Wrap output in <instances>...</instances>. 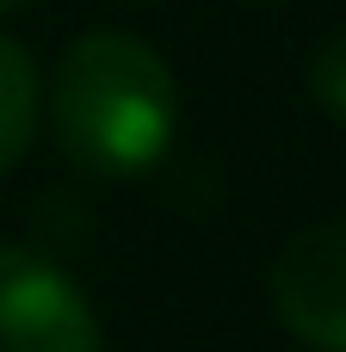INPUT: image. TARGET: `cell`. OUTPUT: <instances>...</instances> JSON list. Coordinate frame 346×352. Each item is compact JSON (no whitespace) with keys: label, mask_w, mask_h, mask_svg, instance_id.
<instances>
[{"label":"cell","mask_w":346,"mask_h":352,"mask_svg":"<svg viewBox=\"0 0 346 352\" xmlns=\"http://www.w3.org/2000/svg\"><path fill=\"white\" fill-rule=\"evenodd\" d=\"M50 136L93 179L149 173L180 130V87L155 43L130 31H87L50 68Z\"/></svg>","instance_id":"cell-1"},{"label":"cell","mask_w":346,"mask_h":352,"mask_svg":"<svg viewBox=\"0 0 346 352\" xmlns=\"http://www.w3.org/2000/svg\"><path fill=\"white\" fill-rule=\"evenodd\" d=\"M0 352H105L93 303L37 248H0Z\"/></svg>","instance_id":"cell-2"},{"label":"cell","mask_w":346,"mask_h":352,"mask_svg":"<svg viewBox=\"0 0 346 352\" xmlns=\"http://www.w3.org/2000/svg\"><path fill=\"white\" fill-rule=\"evenodd\" d=\"M272 316L310 352H346V223L297 229L266 278Z\"/></svg>","instance_id":"cell-3"},{"label":"cell","mask_w":346,"mask_h":352,"mask_svg":"<svg viewBox=\"0 0 346 352\" xmlns=\"http://www.w3.org/2000/svg\"><path fill=\"white\" fill-rule=\"evenodd\" d=\"M37 124H43V74L25 56V43L0 37V173L25 161V148L37 142Z\"/></svg>","instance_id":"cell-4"},{"label":"cell","mask_w":346,"mask_h":352,"mask_svg":"<svg viewBox=\"0 0 346 352\" xmlns=\"http://www.w3.org/2000/svg\"><path fill=\"white\" fill-rule=\"evenodd\" d=\"M310 99L334 118V124H346V31H334L316 56H310Z\"/></svg>","instance_id":"cell-5"},{"label":"cell","mask_w":346,"mask_h":352,"mask_svg":"<svg viewBox=\"0 0 346 352\" xmlns=\"http://www.w3.org/2000/svg\"><path fill=\"white\" fill-rule=\"evenodd\" d=\"M19 6H31V0H0V12H19Z\"/></svg>","instance_id":"cell-6"},{"label":"cell","mask_w":346,"mask_h":352,"mask_svg":"<svg viewBox=\"0 0 346 352\" xmlns=\"http://www.w3.org/2000/svg\"><path fill=\"white\" fill-rule=\"evenodd\" d=\"M254 6H279V0H254Z\"/></svg>","instance_id":"cell-7"}]
</instances>
